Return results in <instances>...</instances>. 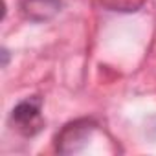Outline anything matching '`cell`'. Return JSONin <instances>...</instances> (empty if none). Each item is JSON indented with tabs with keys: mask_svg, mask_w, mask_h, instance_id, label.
I'll list each match as a JSON object with an SVG mask.
<instances>
[{
	"mask_svg": "<svg viewBox=\"0 0 156 156\" xmlns=\"http://www.w3.org/2000/svg\"><path fill=\"white\" fill-rule=\"evenodd\" d=\"M94 125L90 121H75L64 127V130L57 136V149L62 154H70V152H77L81 151V143H85L90 134L94 132Z\"/></svg>",
	"mask_w": 156,
	"mask_h": 156,
	"instance_id": "6da1fadb",
	"label": "cell"
},
{
	"mask_svg": "<svg viewBox=\"0 0 156 156\" xmlns=\"http://www.w3.org/2000/svg\"><path fill=\"white\" fill-rule=\"evenodd\" d=\"M41 107L42 99L41 98H30L26 101H20L13 108V121L19 125V129L24 134H33L41 129Z\"/></svg>",
	"mask_w": 156,
	"mask_h": 156,
	"instance_id": "7a4b0ae2",
	"label": "cell"
}]
</instances>
